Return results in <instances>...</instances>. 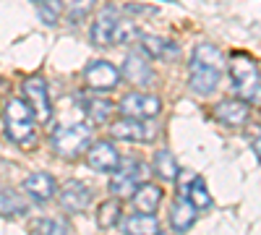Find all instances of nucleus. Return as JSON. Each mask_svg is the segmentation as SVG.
Segmentation results:
<instances>
[{
	"label": "nucleus",
	"instance_id": "12",
	"mask_svg": "<svg viewBox=\"0 0 261 235\" xmlns=\"http://www.w3.org/2000/svg\"><path fill=\"white\" fill-rule=\"evenodd\" d=\"M120 160H123L120 152L110 141H97L86 149V162H89V167L97 170V173H115Z\"/></svg>",
	"mask_w": 261,
	"mask_h": 235
},
{
	"label": "nucleus",
	"instance_id": "27",
	"mask_svg": "<svg viewBox=\"0 0 261 235\" xmlns=\"http://www.w3.org/2000/svg\"><path fill=\"white\" fill-rule=\"evenodd\" d=\"M251 146H253V154H256V157H258V162H261V136H258V139H253V144H251Z\"/></svg>",
	"mask_w": 261,
	"mask_h": 235
},
{
	"label": "nucleus",
	"instance_id": "18",
	"mask_svg": "<svg viewBox=\"0 0 261 235\" xmlns=\"http://www.w3.org/2000/svg\"><path fill=\"white\" fill-rule=\"evenodd\" d=\"M196 212L199 209L191 204V199H186V196L175 199V204H172V209H170V222H172V227H175V232H186L196 222Z\"/></svg>",
	"mask_w": 261,
	"mask_h": 235
},
{
	"label": "nucleus",
	"instance_id": "15",
	"mask_svg": "<svg viewBox=\"0 0 261 235\" xmlns=\"http://www.w3.org/2000/svg\"><path fill=\"white\" fill-rule=\"evenodd\" d=\"M214 115H217L220 123H225L230 128H238V125L248 123L251 110H248V102H243V99H225L214 108Z\"/></svg>",
	"mask_w": 261,
	"mask_h": 235
},
{
	"label": "nucleus",
	"instance_id": "22",
	"mask_svg": "<svg viewBox=\"0 0 261 235\" xmlns=\"http://www.w3.org/2000/svg\"><path fill=\"white\" fill-rule=\"evenodd\" d=\"M118 222H120V201H118V199L102 201L99 209H97V225H99L102 230H110V227H115Z\"/></svg>",
	"mask_w": 261,
	"mask_h": 235
},
{
	"label": "nucleus",
	"instance_id": "23",
	"mask_svg": "<svg viewBox=\"0 0 261 235\" xmlns=\"http://www.w3.org/2000/svg\"><path fill=\"white\" fill-rule=\"evenodd\" d=\"M154 170L162 180H175L178 178V160L172 157V152H167V149H160L154 154Z\"/></svg>",
	"mask_w": 261,
	"mask_h": 235
},
{
	"label": "nucleus",
	"instance_id": "11",
	"mask_svg": "<svg viewBox=\"0 0 261 235\" xmlns=\"http://www.w3.org/2000/svg\"><path fill=\"white\" fill-rule=\"evenodd\" d=\"M110 134L118 139V141H130V144H146L154 139V128H151L146 120H139V118H120L113 123Z\"/></svg>",
	"mask_w": 261,
	"mask_h": 235
},
{
	"label": "nucleus",
	"instance_id": "1",
	"mask_svg": "<svg viewBox=\"0 0 261 235\" xmlns=\"http://www.w3.org/2000/svg\"><path fill=\"white\" fill-rule=\"evenodd\" d=\"M222 81V53L220 47L201 42L193 47L191 66H188V89L199 97H209L217 92Z\"/></svg>",
	"mask_w": 261,
	"mask_h": 235
},
{
	"label": "nucleus",
	"instance_id": "26",
	"mask_svg": "<svg viewBox=\"0 0 261 235\" xmlns=\"http://www.w3.org/2000/svg\"><path fill=\"white\" fill-rule=\"evenodd\" d=\"M60 3H63V8L68 11V16L73 21H81L86 13L94 8V0H60Z\"/></svg>",
	"mask_w": 261,
	"mask_h": 235
},
{
	"label": "nucleus",
	"instance_id": "14",
	"mask_svg": "<svg viewBox=\"0 0 261 235\" xmlns=\"http://www.w3.org/2000/svg\"><path fill=\"white\" fill-rule=\"evenodd\" d=\"M120 73H123L125 81L136 84V87H146V84L154 81V73H151V66H149V60H146L144 53H130V55H125L123 66H120Z\"/></svg>",
	"mask_w": 261,
	"mask_h": 235
},
{
	"label": "nucleus",
	"instance_id": "10",
	"mask_svg": "<svg viewBox=\"0 0 261 235\" xmlns=\"http://www.w3.org/2000/svg\"><path fill=\"white\" fill-rule=\"evenodd\" d=\"M92 196H94L92 188L84 180H65L63 188L58 191V204L65 212H71V215H79V212H84L92 204Z\"/></svg>",
	"mask_w": 261,
	"mask_h": 235
},
{
	"label": "nucleus",
	"instance_id": "7",
	"mask_svg": "<svg viewBox=\"0 0 261 235\" xmlns=\"http://www.w3.org/2000/svg\"><path fill=\"white\" fill-rule=\"evenodd\" d=\"M118 110L125 115V118H139V120H151L162 113V99L157 94H146V92H128Z\"/></svg>",
	"mask_w": 261,
	"mask_h": 235
},
{
	"label": "nucleus",
	"instance_id": "8",
	"mask_svg": "<svg viewBox=\"0 0 261 235\" xmlns=\"http://www.w3.org/2000/svg\"><path fill=\"white\" fill-rule=\"evenodd\" d=\"M84 79H86V87H89V89H94V92H110V89H115L120 84L123 73H120V68L113 66V63L94 60V63L86 66Z\"/></svg>",
	"mask_w": 261,
	"mask_h": 235
},
{
	"label": "nucleus",
	"instance_id": "4",
	"mask_svg": "<svg viewBox=\"0 0 261 235\" xmlns=\"http://www.w3.org/2000/svg\"><path fill=\"white\" fill-rule=\"evenodd\" d=\"M3 120H6V136L18 144V146H29L34 144L37 139V115L32 110V105L27 99H18V97H11L6 102V113H3Z\"/></svg>",
	"mask_w": 261,
	"mask_h": 235
},
{
	"label": "nucleus",
	"instance_id": "2",
	"mask_svg": "<svg viewBox=\"0 0 261 235\" xmlns=\"http://www.w3.org/2000/svg\"><path fill=\"white\" fill-rule=\"evenodd\" d=\"M89 37H92V42H94L97 47H113V45H123V42L139 37V32L113 6H107V8H102L94 16Z\"/></svg>",
	"mask_w": 261,
	"mask_h": 235
},
{
	"label": "nucleus",
	"instance_id": "16",
	"mask_svg": "<svg viewBox=\"0 0 261 235\" xmlns=\"http://www.w3.org/2000/svg\"><path fill=\"white\" fill-rule=\"evenodd\" d=\"M24 191L34 199V201H50L55 194H58V183H55V178L53 175H47V173H32V175H27L24 178Z\"/></svg>",
	"mask_w": 261,
	"mask_h": 235
},
{
	"label": "nucleus",
	"instance_id": "25",
	"mask_svg": "<svg viewBox=\"0 0 261 235\" xmlns=\"http://www.w3.org/2000/svg\"><path fill=\"white\" fill-rule=\"evenodd\" d=\"M188 199H191V204L199 209V212L212 206V196H209V191H206L204 178H193V180H191V186H188Z\"/></svg>",
	"mask_w": 261,
	"mask_h": 235
},
{
	"label": "nucleus",
	"instance_id": "5",
	"mask_svg": "<svg viewBox=\"0 0 261 235\" xmlns=\"http://www.w3.org/2000/svg\"><path fill=\"white\" fill-rule=\"evenodd\" d=\"M50 141H53V149H55L60 157L73 160V157L84 154L86 149L92 146V128L86 125V123L58 125L55 131H53V136H50Z\"/></svg>",
	"mask_w": 261,
	"mask_h": 235
},
{
	"label": "nucleus",
	"instance_id": "29",
	"mask_svg": "<svg viewBox=\"0 0 261 235\" xmlns=\"http://www.w3.org/2000/svg\"><path fill=\"white\" fill-rule=\"evenodd\" d=\"M157 235H165V232H157Z\"/></svg>",
	"mask_w": 261,
	"mask_h": 235
},
{
	"label": "nucleus",
	"instance_id": "21",
	"mask_svg": "<svg viewBox=\"0 0 261 235\" xmlns=\"http://www.w3.org/2000/svg\"><path fill=\"white\" fill-rule=\"evenodd\" d=\"M84 110H86V115H89L92 123H105L115 113V105L110 99H105V97H89L84 102Z\"/></svg>",
	"mask_w": 261,
	"mask_h": 235
},
{
	"label": "nucleus",
	"instance_id": "9",
	"mask_svg": "<svg viewBox=\"0 0 261 235\" xmlns=\"http://www.w3.org/2000/svg\"><path fill=\"white\" fill-rule=\"evenodd\" d=\"M24 94H27V102L32 105V110H34L37 120H39V123H47V120H50V113H53V108H50L47 81L42 79L39 73L29 76V79L24 81Z\"/></svg>",
	"mask_w": 261,
	"mask_h": 235
},
{
	"label": "nucleus",
	"instance_id": "3",
	"mask_svg": "<svg viewBox=\"0 0 261 235\" xmlns=\"http://www.w3.org/2000/svg\"><path fill=\"white\" fill-rule=\"evenodd\" d=\"M227 71L238 97L248 105H261V71L256 60L248 53H232L227 58Z\"/></svg>",
	"mask_w": 261,
	"mask_h": 235
},
{
	"label": "nucleus",
	"instance_id": "19",
	"mask_svg": "<svg viewBox=\"0 0 261 235\" xmlns=\"http://www.w3.org/2000/svg\"><path fill=\"white\" fill-rule=\"evenodd\" d=\"M123 227H125L128 235H157V232H160L157 217L144 215V212H134V215L123 222Z\"/></svg>",
	"mask_w": 261,
	"mask_h": 235
},
{
	"label": "nucleus",
	"instance_id": "24",
	"mask_svg": "<svg viewBox=\"0 0 261 235\" xmlns=\"http://www.w3.org/2000/svg\"><path fill=\"white\" fill-rule=\"evenodd\" d=\"M34 235H68V222L60 217H39L32 222Z\"/></svg>",
	"mask_w": 261,
	"mask_h": 235
},
{
	"label": "nucleus",
	"instance_id": "28",
	"mask_svg": "<svg viewBox=\"0 0 261 235\" xmlns=\"http://www.w3.org/2000/svg\"><path fill=\"white\" fill-rule=\"evenodd\" d=\"M34 3H47V0H34Z\"/></svg>",
	"mask_w": 261,
	"mask_h": 235
},
{
	"label": "nucleus",
	"instance_id": "20",
	"mask_svg": "<svg viewBox=\"0 0 261 235\" xmlns=\"http://www.w3.org/2000/svg\"><path fill=\"white\" fill-rule=\"evenodd\" d=\"M27 201L24 196H18L13 188L0 186V217H18V215H27Z\"/></svg>",
	"mask_w": 261,
	"mask_h": 235
},
{
	"label": "nucleus",
	"instance_id": "17",
	"mask_svg": "<svg viewBox=\"0 0 261 235\" xmlns=\"http://www.w3.org/2000/svg\"><path fill=\"white\" fill-rule=\"evenodd\" d=\"M162 201V188L154 186V183H141L134 196H130V204H134L136 212H144V215H154L157 206Z\"/></svg>",
	"mask_w": 261,
	"mask_h": 235
},
{
	"label": "nucleus",
	"instance_id": "6",
	"mask_svg": "<svg viewBox=\"0 0 261 235\" xmlns=\"http://www.w3.org/2000/svg\"><path fill=\"white\" fill-rule=\"evenodd\" d=\"M141 173H144V165L134 157H128V160H120L118 170H115V175L110 178V194L115 199H130L134 196V191L141 186Z\"/></svg>",
	"mask_w": 261,
	"mask_h": 235
},
{
	"label": "nucleus",
	"instance_id": "13",
	"mask_svg": "<svg viewBox=\"0 0 261 235\" xmlns=\"http://www.w3.org/2000/svg\"><path fill=\"white\" fill-rule=\"evenodd\" d=\"M139 47H141L144 55L165 60V63H172V60L180 58L178 42H172L167 37H157V34H139Z\"/></svg>",
	"mask_w": 261,
	"mask_h": 235
}]
</instances>
